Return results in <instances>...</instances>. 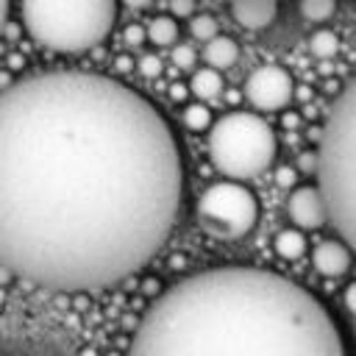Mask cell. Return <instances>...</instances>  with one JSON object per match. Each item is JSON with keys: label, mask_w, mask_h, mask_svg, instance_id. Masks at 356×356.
Instances as JSON below:
<instances>
[{"label": "cell", "mask_w": 356, "mask_h": 356, "mask_svg": "<svg viewBox=\"0 0 356 356\" xmlns=\"http://www.w3.org/2000/svg\"><path fill=\"white\" fill-rule=\"evenodd\" d=\"M128 8H136V11H142V8H147V6H153V0H122Z\"/></svg>", "instance_id": "29"}, {"label": "cell", "mask_w": 356, "mask_h": 356, "mask_svg": "<svg viewBox=\"0 0 356 356\" xmlns=\"http://www.w3.org/2000/svg\"><path fill=\"white\" fill-rule=\"evenodd\" d=\"M186 92H189V89H186L184 83H172V86H170V97H172V100H184Z\"/></svg>", "instance_id": "28"}, {"label": "cell", "mask_w": 356, "mask_h": 356, "mask_svg": "<svg viewBox=\"0 0 356 356\" xmlns=\"http://www.w3.org/2000/svg\"><path fill=\"white\" fill-rule=\"evenodd\" d=\"M189 33L195 36V39H200V42H209V39H214L217 33H220V28H217V19L211 17V14H192L189 17Z\"/></svg>", "instance_id": "18"}, {"label": "cell", "mask_w": 356, "mask_h": 356, "mask_svg": "<svg viewBox=\"0 0 356 356\" xmlns=\"http://www.w3.org/2000/svg\"><path fill=\"white\" fill-rule=\"evenodd\" d=\"M342 300H345V309H348L350 314H356V281H350V284L345 286Z\"/></svg>", "instance_id": "25"}, {"label": "cell", "mask_w": 356, "mask_h": 356, "mask_svg": "<svg viewBox=\"0 0 356 356\" xmlns=\"http://www.w3.org/2000/svg\"><path fill=\"white\" fill-rule=\"evenodd\" d=\"M170 11H172V19L175 17H192L195 14V0H170Z\"/></svg>", "instance_id": "23"}, {"label": "cell", "mask_w": 356, "mask_h": 356, "mask_svg": "<svg viewBox=\"0 0 356 356\" xmlns=\"http://www.w3.org/2000/svg\"><path fill=\"white\" fill-rule=\"evenodd\" d=\"M284 125H298V117H295V114H286V117H284Z\"/></svg>", "instance_id": "31"}, {"label": "cell", "mask_w": 356, "mask_h": 356, "mask_svg": "<svg viewBox=\"0 0 356 356\" xmlns=\"http://www.w3.org/2000/svg\"><path fill=\"white\" fill-rule=\"evenodd\" d=\"M195 58H197V53H195V47L192 44H175L172 47V64L178 67V70H189V67H195Z\"/></svg>", "instance_id": "19"}, {"label": "cell", "mask_w": 356, "mask_h": 356, "mask_svg": "<svg viewBox=\"0 0 356 356\" xmlns=\"http://www.w3.org/2000/svg\"><path fill=\"white\" fill-rule=\"evenodd\" d=\"M114 67H117L120 72H128V70L134 67V58H131V56H117V58H114Z\"/></svg>", "instance_id": "27"}, {"label": "cell", "mask_w": 356, "mask_h": 356, "mask_svg": "<svg viewBox=\"0 0 356 356\" xmlns=\"http://www.w3.org/2000/svg\"><path fill=\"white\" fill-rule=\"evenodd\" d=\"M275 184L284 186V189H295V186H298V170H295V167H278Z\"/></svg>", "instance_id": "22"}, {"label": "cell", "mask_w": 356, "mask_h": 356, "mask_svg": "<svg viewBox=\"0 0 356 356\" xmlns=\"http://www.w3.org/2000/svg\"><path fill=\"white\" fill-rule=\"evenodd\" d=\"M203 58H206V64H209L211 70L222 72V70H228V67H234V64L239 61V44H236L231 36L217 33L214 39L206 42V47H203Z\"/></svg>", "instance_id": "11"}, {"label": "cell", "mask_w": 356, "mask_h": 356, "mask_svg": "<svg viewBox=\"0 0 356 356\" xmlns=\"http://www.w3.org/2000/svg\"><path fill=\"white\" fill-rule=\"evenodd\" d=\"M8 8H11V0H0V36H3L6 22H8Z\"/></svg>", "instance_id": "26"}, {"label": "cell", "mask_w": 356, "mask_h": 356, "mask_svg": "<svg viewBox=\"0 0 356 356\" xmlns=\"http://www.w3.org/2000/svg\"><path fill=\"white\" fill-rule=\"evenodd\" d=\"M278 153L273 125L256 111H228L209 128V159L228 181L261 175Z\"/></svg>", "instance_id": "5"}, {"label": "cell", "mask_w": 356, "mask_h": 356, "mask_svg": "<svg viewBox=\"0 0 356 356\" xmlns=\"http://www.w3.org/2000/svg\"><path fill=\"white\" fill-rule=\"evenodd\" d=\"M228 8H231L234 22L242 25L245 31H264L278 17L275 0H239V3H231Z\"/></svg>", "instance_id": "10"}, {"label": "cell", "mask_w": 356, "mask_h": 356, "mask_svg": "<svg viewBox=\"0 0 356 356\" xmlns=\"http://www.w3.org/2000/svg\"><path fill=\"white\" fill-rule=\"evenodd\" d=\"M306 47H309V53H312L314 58H331V56H337V50H339V36H337L331 28H317V31L309 36Z\"/></svg>", "instance_id": "15"}, {"label": "cell", "mask_w": 356, "mask_h": 356, "mask_svg": "<svg viewBox=\"0 0 356 356\" xmlns=\"http://www.w3.org/2000/svg\"><path fill=\"white\" fill-rule=\"evenodd\" d=\"M295 95L292 75L278 64H264L245 78V97L256 111H281Z\"/></svg>", "instance_id": "7"}, {"label": "cell", "mask_w": 356, "mask_h": 356, "mask_svg": "<svg viewBox=\"0 0 356 356\" xmlns=\"http://www.w3.org/2000/svg\"><path fill=\"white\" fill-rule=\"evenodd\" d=\"M184 156L167 117L89 70L0 89V267L89 292L142 270L170 239Z\"/></svg>", "instance_id": "1"}, {"label": "cell", "mask_w": 356, "mask_h": 356, "mask_svg": "<svg viewBox=\"0 0 356 356\" xmlns=\"http://www.w3.org/2000/svg\"><path fill=\"white\" fill-rule=\"evenodd\" d=\"M128 356H348L328 309L261 267H214L161 292Z\"/></svg>", "instance_id": "2"}, {"label": "cell", "mask_w": 356, "mask_h": 356, "mask_svg": "<svg viewBox=\"0 0 356 356\" xmlns=\"http://www.w3.org/2000/svg\"><path fill=\"white\" fill-rule=\"evenodd\" d=\"M136 70H139V75H145V78H159L161 75V58L156 56V53H145L139 61H136Z\"/></svg>", "instance_id": "20"}, {"label": "cell", "mask_w": 356, "mask_h": 356, "mask_svg": "<svg viewBox=\"0 0 356 356\" xmlns=\"http://www.w3.org/2000/svg\"><path fill=\"white\" fill-rule=\"evenodd\" d=\"M317 156V189L325 200L328 222L339 239L356 250V75L334 97Z\"/></svg>", "instance_id": "3"}, {"label": "cell", "mask_w": 356, "mask_h": 356, "mask_svg": "<svg viewBox=\"0 0 356 356\" xmlns=\"http://www.w3.org/2000/svg\"><path fill=\"white\" fill-rule=\"evenodd\" d=\"M273 248H275V253H278L281 259L295 261V259H300V256L306 253V236H303V231H298V228H284V231L275 234Z\"/></svg>", "instance_id": "14"}, {"label": "cell", "mask_w": 356, "mask_h": 356, "mask_svg": "<svg viewBox=\"0 0 356 356\" xmlns=\"http://www.w3.org/2000/svg\"><path fill=\"white\" fill-rule=\"evenodd\" d=\"M298 170H303V172H314L317 170V156L314 153H300V159H298Z\"/></svg>", "instance_id": "24"}, {"label": "cell", "mask_w": 356, "mask_h": 356, "mask_svg": "<svg viewBox=\"0 0 356 356\" xmlns=\"http://www.w3.org/2000/svg\"><path fill=\"white\" fill-rule=\"evenodd\" d=\"M184 125L189 128V131H195V134H200V131H209L211 128V111H209V106L206 103H200V100H195V103H186L184 106Z\"/></svg>", "instance_id": "17"}, {"label": "cell", "mask_w": 356, "mask_h": 356, "mask_svg": "<svg viewBox=\"0 0 356 356\" xmlns=\"http://www.w3.org/2000/svg\"><path fill=\"white\" fill-rule=\"evenodd\" d=\"M225 3H228V6H231V3H239V0H225ZM275 3H278V0H275Z\"/></svg>", "instance_id": "32"}, {"label": "cell", "mask_w": 356, "mask_h": 356, "mask_svg": "<svg viewBox=\"0 0 356 356\" xmlns=\"http://www.w3.org/2000/svg\"><path fill=\"white\" fill-rule=\"evenodd\" d=\"M122 39H125V44H145V25L142 22H131V25H125V31H122Z\"/></svg>", "instance_id": "21"}, {"label": "cell", "mask_w": 356, "mask_h": 356, "mask_svg": "<svg viewBox=\"0 0 356 356\" xmlns=\"http://www.w3.org/2000/svg\"><path fill=\"white\" fill-rule=\"evenodd\" d=\"M186 89H189L200 103L214 100V97L222 92V72H217V70H211V67H200V70L192 72Z\"/></svg>", "instance_id": "12"}, {"label": "cell", "mask_w": 356, "mask_h": 356, "mask_svg": "<svg viewBox=\"0 0 356 356\" xmlns=\"http://www.w3.org/2000/svg\"><path fill=\"white\" fill-rule=\"evenodd\" d=\"M178 22L170 14H159L145 25V36L156 44V47H175L178 44Z\"/></svg>", "instance_id": "13"}, {"label": "cell", "mask_w": 356, "mask_h": 356, "mask_svg": "<svg viewBox=\"0 0 356 356\" xmlns=\"http://www.w3.org/2000/svg\"><path fill=\"white\" fill-rule=\"evenodd\" d=\"M120 0H19L22 28L56 53H86L117 22Z\"/></svg>", "instance_id": "4"}, {"label": "cell", "mask_w": 356, "mask_h": 356, "mask_svg": "<svg viewBox=\"0 0 356 356\" xmlns=\"http://www.w3.org/2000/svg\"><path fill=\"white\" fill-rule=\"evenodd\" d=\"M298 11L306 22H328L337 11V0H298Z\"/></svg>", "instance_id": "16"}, {"label": "cell", "mask_w": 356, "mask_h": 356, "mask_svg": "<svg viewBox=\"0 0 356 356\" xmlns=\"http://www.w3.org/2000/svg\"><path fill=\"white\" fill-rule=\"evenodd\" d=\"M197 222L217 239H242L256 228L259 200L239 181H217L203 189L195 206Z\"/></svg>", "instance_id": "6"}, {"label": "cell", "mask_w": 356, "mask_h": 356, "mask_svg": "<svg viewBox=\"0 0 356 356\" xmlns=\"http://www.w3.org/2000/svg\"><path fill=\"white\" fill-rule=\"evenodd\" d=\"M350 261H353V253H350V248L342 239H323L312 250V264L325 278L345 275L350 270Z\"/></svg>", "instance_id": "9"}, {"label": "cell", "mask_w": 356, "mask_h": 356, "mask_svg": "<svg viewBox=\"0 0 356 356\" xmlns=\"http://www.w3.org/2000/svg\"><path fill=\"white\" fill-rule=\"evenodd\" d=\"M286 214H289V220L295 222L298 231L323 228L328 222V211H325V200H323L317 184L295 186L289 192V200H286Z\"/></svg>", "instance_id": "8"}, {"label": "cell", "mask_w": 356, "mask_h": 356, "mask_svg": "<svg viewBox=\"0 0 356 356\" xmlns=\"http://www.w3.org/2000/svg\"><path fill=\"white\" fill-rule=\"evenodd\" d=\"M19 67H22V56H17V53H14V56H8V61H6V70L11 72V70H19Z\"/></svg>", "instance_id": "30"}]
</instances>
